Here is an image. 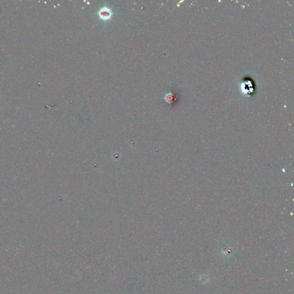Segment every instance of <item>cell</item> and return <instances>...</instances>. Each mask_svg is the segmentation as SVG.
I'll return each instance as SVG.
<instances>
[{
    "label": "cell",
    "mask_w": 294,
    "mask_h": 294,
    "mask_svg": "<svg viewBox=\"0 0 294 294\" xmlns=\"http://www.w3.org/2000/svg\"><path fill=\"white\" fill-rule=\"evenodd\" d=\"M255 85L252 80L249 79H245L241 84V89L242 92L247 96H250L255 92Z\"/></svg>",
    "instance_id": "obj_1"
},
{
    "label": "cell",
    "mask_w": 294,
    "mask_h": 294,
    "mask_svg": "<svg viewBox=\"0 0 294 294\" xmlns=\"http://www.w3.org/2000/svg\"><path fill=\"white\" fill-rule=\"evenodd\" d=\"M99 14L103 19H108L111 16V12L107 9H103L100 11Z\"/></svg>",
    "instance_id": "obj_2"
}]
</instances>
